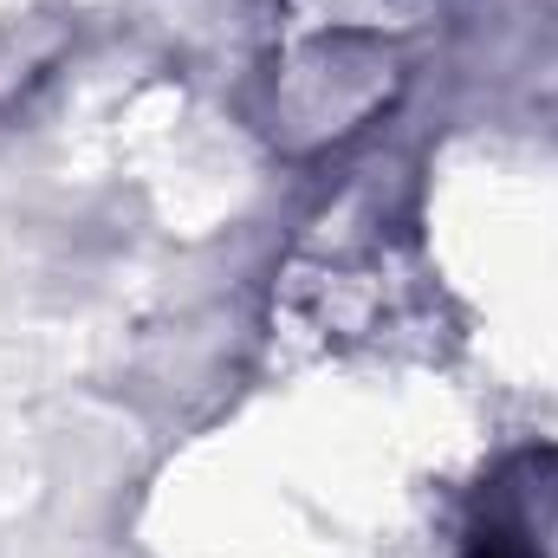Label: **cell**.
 Here are the masks:
<instances>
[{"label": "cell", "mask_w": 558, "mask_h": 558, "mask_svg": "<svg viewBox=\"0 0 558 558\" xmlns=\"http://www.w3.org/2000/svg\"><path fill=\"white\" fill-rule=\"evenodd\" d=\"M468 558H539L513 526H481L474 533V546H468Z\"/></svg>", "instance_id": "cell-1"}]
</instances>
